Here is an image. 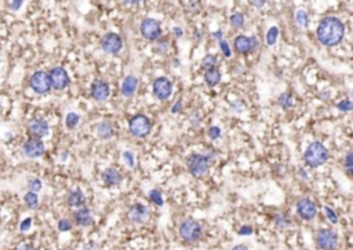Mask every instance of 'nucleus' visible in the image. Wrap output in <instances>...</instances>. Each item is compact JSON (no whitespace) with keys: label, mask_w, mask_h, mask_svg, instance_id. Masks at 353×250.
<instances>
[{"label":"nucleus","mask_w":353,"mask_h":250,"mask_svg":"<svg viewBox=\"0 0 353 250\" xmlns=\"http://www.w3.org/2000/svg\"><path fill=\"white\" fill-rule=\"evenodd\" d=\"M316 35L319 42L323 46H327V47L337 46L344 39L345 25L337 17H326L319 24Z\"/></svg>","instance_id":"obj_1"},{"label":"nucleus","mask_w":353,"mask_h":250,"mask_svg":"<svg viewBox=\"0 0 353 250\" xmlns=\"http://www.w3.org/2000/svg\"><path fill=\"white\" fill-rule=\"evenodd\" d=\"M328 149L324 147L322 142L313 141L308 145V148L303 152V161L309 167H320L324 163L328 161Z\"/></svg>","instance_id":"obj_2"},{"label":"nucleus","mask_w":353,"mask_h":250,"mask_svg":"<svg viewBox=\"0 0 353 250\" xmlns=\"http://www.w3.org/2000/svg\"><path fill=\"white\" fill-rule=\"evenodd\" d=\"M186 166L192 176L199 178L207 174V171L210 169V159L206 155L192 154L186 159Z\"/></svg>","instance_id":"obj_3"},{"label":"nucleus","mask_w":353,"mask_h":250,"mask_svg":"<svg viewBox=\"0 0 353 250\" xmlns=\"http://www.w3.org/2000/svg\"><path fill=\"white\" fill-rule=\"evenodd\" d=\"M128 130L131 133L134 137L137 139H144L147 137L148 134L152 130V123L148 116H145L144 113H138V115H134L130 122H128Z\"/></svg>","instance_id":"obj_4"},{"label":"nucleus","mask_w":353,"mask_h":250,"mask_svg":"<svg viewBox=\"0 0 353 250\" xmlns=\"http://www.w3.org/2000/svg\"><path fill=\"white\" fill-rule=\"evenodd\" d=\"M179 236L184 239L185 242H196L199 241L202 235H203V228L199 224L198 221L195 220H184L179 224L178 228Z\"/></svg>","instance_id":"obj_5"},{"label":"nucleus","mask_w":353,"mask_h":250,"mask_svg":"<svg viewBox=\"0 0 353 250\" xmlns=\"http://www.w3.org/2000/svg\"><path fill=\"white\" fill-rule=\"evenodd\" d=\"M29 86L36 94H42V96L49 94L50 90H51V83H50L49 72L36 71L35 74L30 76Z\"/></svg>","instance_id":"obj_6"},{"label":"nucleus","mask_w":353,"mask_h":250,"mask_svg":"<svg viewBox=\"0 0 353 250\" xmlns=\"http://www.w3.org/2000/svg\"><path fill=\"white\" fill-rule=\"evenodd\" d=\"M49 78H50V83H51V88L54 90H65L69 83H71V79H69V75L65 71V68L62 66H54L50 69L49 72Z\"/></svg>","instance_id":"obj_7"},{"label":"nucleus","mask_w":353,"mask_h":250,"mask_svg":"<svg viewBox=\"0 0 353 250\" xmlns=\"http://www.w3.org/2000/svg\"><path fill=\"white\" fill-rule=\"evenodd\" d=\"M141 35L145 37L147 40H159V37L162 35V28H160V24L153 20V18H145L144 21L141 22L140 25Z\"/></svg>","instance_id":"obj_8"},{"label":"nucleus","mask_w":353,"mask_h":250,"mask_svg":"<svg viewBox=\"0 0 353 250\" xmlns=\"http://www.w3.org/2000/svg\"><path fill=\"white\" fill-rule=\"evenodd\" d=\"M152 90H153V96L156 97L157 100L166 101V100H169L171 94H173V83H171L170 79H167V78L160 76V78L154 79Z\"/></svg>","instance_id":"obj_9"},{"label":"nucleus","mask_w":353,"mask_h":250,"mask_svg":"<svg viewBox=\"0 0 353 250\" xmlns=\"http://www.w3.org/2000/svg\"><path fill=\"white\" fill-rule=\"evenodd\" d=\"M316 242L322 250H332L338 245V235L332 229H320L317 232Z\"/></svg>","instance_id":"obj_10"},{"label":"nucleus","mask_w":353,"mask_h":250,"mask_svg":"<svg viewBox=\"0 0 353 250\" xmlns=\"http://www.w3.org/2000/svg\"><path fill=\"white\" fill-rule=\"evenodd\" d=\"M101 47L106 54H112V56H116L120 53V50L123 49V40L122 37L119 36L118 33H106L101 40Z\"/></svg>","instance_id":"obj_11"},{"label":"nucleus","mask_w":353,"mask_h":250,"mask_svg":"<svg viewBox=\"0 0 353 250\" xmlns=\"http://www.w3.org/2000/svg\"><path fill=\"white\" fill-rule=\"evenodd\" d=\"M22 151L30 159H37V158L43 156L44 152H46V147H44V142L40 139L30 137L24 142Z\"/></svg>","instance_id":"obj_12"},{"label":"nucleus","mask_w":353,"mask_h":250,"mask_svg":"<svg viewBox=\"0 0 353 250\" xmlns=\"http://www.w3.org/2000/svg\"><path fill=\"white\" fill-rule=\"evenodd\" d=\"M297 213L302 220L312 221L316 217L317 207L313 203V200H310L309 198H302L297 203Z\"/></svg>","instance_id":"obj_13"},{"label":"nucleus","mask_w":353,"mask_h":250,"mask_svg":"<svg viewBox=\"0 0 353 250\" xmlns=\"http://www.w3.org/2000/svg\"><path fill=\"white\" fill-rule=\"evenodd\" d=\"M28 132L32 137L42 140L50 132V126L47 123V120L42 118H35L28 123Z\"/></svg>","instance_id":"obj_14"},{"label":"nucleus","mask_w":353,"mask_h":250,"mask_svg":"<svg viewBox=\"0 0 353 250\" xmlns=\"http://www.w3.org/2000/svg\"><path fill=\"white\" fill-rule=\"evenodd\" d=\"M235 50L240 54H249L252 50L258 49V40L255 37H249L244 35H239L235 39Z\"/></svg>","instance_id":"obj_15"},{"label":"nucleus","mask_w":353,"mask_h":250,"mask_svg":"<svg viewBox=\"0 0 353 250\" xmlns=\"http://www.w3.org/2000/svg\"><path fill=\"white\" fill-rule=\"evenodd\" d=\"M90 94L98 103L106 101L108 97H109V86H108V83L103 81L93 82L91 88H90Z\"/></svg>","instance_id":"obj_16"},{"label":"nucleus","mask_w":353,"mask_h":250,"mask_svg":"<svg viewBox=\"0 0 353 250\" xmlns=\"http://www.w3.org/2000/svg\"><path fill=\"white\" fill-rule=\"evenodd\" d=\"M128 219L135 224H142L149 219V209L141 203H135L128 210Z\"/></svg>","instance_id":"obj_17"},{"label":"nucleus","mask_w":353,"mask_h":250,"mask_svg":"<svg viewBox=\"0 0 353 250\" xmlns=\"http://www.w3.org/2000/svg\"><path fill=\"white\" fill-rule=\"evenodd\" d=\"M101 177H102L103 184L108 185V187H113V185L120 184L122 180H123L122 173H120L118 169H115V167H109V169L103 170L102 176Z\"/></svg>","instance_id":"obj_18"},{"label":"nucleus","mask_w":353,"mask_h":250,"mask_svg":"<svg viewBox=\"0 0 353 250\" xmlns=\"http://www.w3.org/2000/svg\"><path fill=\"white\" fill-rule=\"evenodd\" d=\"M137 87H138V79L132 75L126 76L125 81L122 83V96L126 97V98H130L135 94Z\"/></svg>","instance_id":"obj_19"},{"label":"nucleus","mask_w":353,"mask_h":250,"mask_svg":"<svg viewBox=\"0 0 353 250\" xmlns=\"http://www.w3.org/2000/svg\"><path fill=\"white\" fill-rule=\"evenodd\" d=\"M75 222L80 227H88L93 222V216H91V210L87 207H81L79 210H76L74 213Z\"/></svg>","instance_id":"obj_20"},{"label":"nucleus","mask_w":353,"mask_h":250,"mask_svg":"<svg viewBox=\"0 0 353 250\" xmlns=\"http://www.w3.org/2000/svg\"><path fill=\"white\" fill-rule=\"evenodd\" d=\"M66 202L71 207H80L84 205L86 198H84V194L80 190H74V191L69 192Z\"/></svg>","instance_id":"obj_21"},{"label":"nucleus","mask_w":353,"mask_h":250,"mask_svg":"<svg viewBox=\"0 0 353 250\" xmlns=\"http://www.w3.org/2000/svg\"><path fill=\"white\" fill-rule=\"evenodd\" d=\"M97 134L101 140H109L113 136V126L108 120H103L97 127Z\"/></svg>","instance_id":"obj_22"},{"label":"nucleus","mask_w":353,"mask_h":250,"mask_svg":"<svg viewBox=\"0 0 353 250\" xmlns=\"http://www.w3.org/2000/svg\"><path fill=\"white\" fill-rule=\"evenodd\" d=\"M204 82H206L207 87H215L221 82V72L217 68L207 69L204 74Z\"/></svg>","instance_id":"obj_23"},{"label":"nucleus","mask_w":353,"mask_h":250,"mask_svg":"<svg viewBox=\"0 0 353 250\" xmlns=\"http://www.w3.org/2000/svg\"><path fill=\"white\" fill-rule=\"evenodd\" d=\"M24 202H25L26 207L30 209V210H36L37 207H39V196H37L36 192H26L24 195Z\"/></svg>","instance_id":"obj_24"},{"label":"nucleus","mask_w":353,"mask_h":250,"mask_svg":"<svg viewBox=\"0 0 353 250\" xmlns=\"http://www.w3.org/2000/svg\"><path fill=\"white\" fill-rule=\"evenodd\" d=\"M277 104L283 110H290L294 107V98H293V94L291 93H283L280 94L279 98H277Z\"/></svg>","instance_id":"obj_25"},{"label":"nucleus","mask_w":353,"mask_h":250,"mask_svg":"<svg viewBox=\"0 0 353 250\" xmlns=\"http://www.w3.org/2000/svg\"><path fill=\"white\" fill-rule=\"evenodd\" d=\"M275 224L279 228H288L291 225V219L284 213H279L275 216Z\"/></svg>","instance_id":"obj_26"},{"label":"nucleus","mask_w":353,"mask_h":250,"mask_svg":"<svg viewBox=\"0 0 353 250\" xmlns=\"http://www.w3.org/2000/svg\"><path fill=\"white\" fill-rule=\"evenodd\" d=\"M79 122H80V116H79L76 112H69V113H66L65 125L68 129H75L76 126L79 125Z\"/></svg>","instance_id":"obj_27"},{"label":"nucleus","mask_w":353,"mask_h":250,"mask_svg":"<svg viewBox=\"0 0 353 250\" xmlns=\"http://www.w3.org/2000/svg\"><path fill=\"white\" fill-rule=\"evenodd\" d=\"M244 22H246V18H244V14H242V13H236V14L230 17V25H232L233 28H236V29L243 28Z\"/></svg>","instance_id":"obj_28"},{"label":"nucleus","mask_w":353,"mask_h":250,"mask_svg":"<svg viewBox=\"0 0 353 250\" xmlns=\"http://www.w3.org/2000/svg\"><path fill=\"white\" fill-rule=\"evenodd\" d=\"M295 20L298 22V25L302 27V28H306V27H308L309 17H308V13H306L305 10H298L297 14H295Z\"/></svg>","instance_id":"obj_29"},{"label":"nucleus","mask_w":353,"mask_h":250,"mask_svg":"<svg viewBox=\"0 0 353 250\" xmlns=\"http://www.w3.org/2000/svg\"><path fill=\"white\" fill-rule=\"evenodd\" d=\"M277 36H279V28L277 27H272L271 29L266 32V43L269 44V46H273L277 42Z\"/></svg>","instance_id":"obj_30"},{"label":"nucleus","mask_w":353,"mask_h":250,"mask_svg":"<svg viewBox=\"0 0 353 250\" xmlns=\"http://www.w3.org/2000/svg\"><path fill=\"white\" fill-rule=\"evenodd\" d=\"M26 185H28V190H29L30 192H36V194L40 191L42 187H43L42 181H40L39 178H29L28 183H26Z\"/></svg>","instance_id":"obj_31"},{"label":"nucleus","mask_w":353,"mask_h":250,"mask_svg":"<svg viewBox=\"0 0 353 250\" xmlns=\"http://www.w3.org/2000/svg\"><path fill=\"white\" fill-rule=\"evenodd\" d=\"M149 199L156 203L157 206H162L163 205V196H162V192L159 191V190H151L149 191Z\"/></svg>","instance_id":"obj_32"},{"label":"nucleus","mask_w":353,"mask_h":250,"mask_svg":"<svg viewBox=\"0 0 353 250\" xmlns=\"http://www.w3.org/2000/svg\"><path fill=\"white\" fill-rule=\"evenodd\" d=\"M344 167H345L346 173L351 176V174H352V170H353V152L352 151H349V152L346 154L345 159H344Z\"/></svg>","instance_id":"obj_33"},{"label":"nucleus","mask_w":353,"mask_h":250,"mask_svg":"<svg viewBox=\"0 0 353 250\" xmlns=\"http://www.w3.org/2000/svg\"><path fill=\"white\" fill-rule=\"evenodd\" d=\"M215 65H217V58L214 57V56H207V57H204L203 58V61H202V66L204 68V69H213V68H215Z\"/></svg>","instance_id":"obj_34"},{"label":"nucleus","mask_w":353,"mask_h":250,"mask_svg":"<svg viewBox=\"0 0 353 250\" xmlns=\"http://www.w3.org/2000/svg\"><path fill=\"white\" fill-rule=\"evenodd\" d=\"M337 107H338V110L342 111V112H351V111L353 110V103L351 100H342Z\"/></svg>","instance_id":"obj_35"},{"label":"nucleus","mask_w":353,"mask_h":250,"mask_svg":"<svg viewBox=\"0 0 353 250\" xmlns=\"http://www.w3.org/2000/svg\"><path fill=\"white\" fill-rule=\"evenodd\" d=\"M58 229L61 232H66V231H71L72 229V224H71V221L68 220V219H61L58 221Z\"/></svg>","instance_id":"obj_36"},{"label":"nucleus","mask_w":353,"mask_h":250,"mask_svg":"<svg viewBox=\"0 0 353 250\" xmlns=\"http://www.w3.org/2000/svg\"><path fill=\"white\" fill-rule=\"evenodd\" d=\"M123 159H125L126 165H127L128 167H134L135 161H134V154H132V152H130V151H125V152H123Z\"/></svg>","instance_id":"obj_37"},{"label":"nucleus","mask_w":353,"mask_h":250,"mask_svg":"<svg viewBox=\"0 0 353 250\" xmlns=\"http://www.w3.org/2000/svg\"><path fill=\"white\" fill-rule=\"evenodd\" d=\"M208 137L211 139V140H217V139H220L221 137V129L218 126H213V127H210L208 129Z\"/></svg>","instance_id":"obj_38"},{"label":"nucleus","mask_w":353,"mask_h":250,"mask_svg":"<svg viewBox=\"0 0 353 250\" xmlns=\"http://www.w3.org/2000/svg\"><path fill=\"white\" fill-rule=\"evenodd\" d=\"M220 49H221V52L224 53V56H225V57H230L232 52H230V47H229L228 42H225V40H220Z\"/></svg>","instance_id":"obj_39"},{"label":"nucleus","mask_w":353,"mask_h":250,"mask_svg":"<svg viewBox=\"0 0 353 250\" xmlns=\"http://www.w3.org/2000/svg\"><path fill=\"white\" fill-rule=\"evenodd\" d=\"M326 213H327V219L332 222V224H337L338 222V216L335 214V212L330 209V207H326Z\"/></svg>","instance_id":"obj_40"},{"label":"nucleus","mask_w":353,"mask_h":250,"mask_svg":"<svg viewBox=\"0 0 353 250\" xmlns=\"http://www.w3.org/2000/svg\"><path fill=\"white\" fill-rule=\"evenodd\" d=\"M237 232H239V235H243V236H244V235H251V234L254 232V229H252V227H251V225H243L242 228L239 229Z\"/></svg>","instance_id":"obj_41"},{"label":"nucleus","mask_w":353,"mask_h":250,"mask_svg":"<svg viewBox=\"0 0 353 250\" xmlns=\"http://www.w3.org/2000/svg\"><path fill=\"white\" fill-rule=\"evenodd\" d=\"M30 225H32V219L28 217V219H25V220L22 221L21 225H20V229H21L22 232H26V231L30 228Z\"/></svg>","instance_id":"obj_42"},{"label":"nucleus","mask_w":353,"mask_h":250,"mask_svg":"<svg viewBox=\"0 0 353 250\" xmlns=\"http://www.w3.org/2000/svg\"><path fill=\"white\" fill-rule=\"evenodd\" d=\"M22 4H24V0H13V1H11V4H10V8H11V10H14V11H17V10H20V8H21Z\"/></svg>","instance_id":"obj_43"},{"label":"nucleus","mask_w":353,"mask_h":250,"mask_svg":"<svg viewBox=\"0 0 353 250\" xmlns=\"http://www.w3.org/2000/svg\"><path fill=\"white\" fill-rule=\"evenodd\" d=\"M83 250H98V245H97L96 242H88L84 245V248H83Z\"/></svg>","instance_id":"obj_44"},{"label":"nucleus","mask_w":353,"mask_h":250,"mask_svg":"<svg viewBox=\"0 0 353 250\" xmlns=\"http://www.w3.org/2000/svg\"><path fill=\"white\" fill-rule=\"evenodd\" d=\"M250 1L252 6H255L257 8H261L265 4V1H266V0H250Z\"/></svg>","instance_id":"obj_45"},{"label":"nucleus","mask_w":353,"mask_h":250,"mask_svg":"<svg viewBox=\"0 0 353 250\" xmlns=\"http://www.w3.org/2000/svg\"><path fill=\"white\" fill-rule=\"evenodd\" d=\"M18 250H36V249H35L33 245H30V243H24V245H21V246L18 248Z\"/></svg>","instance_id":"obj_46"},{"label":"nucleus","mask_w":353,"mask_h":250,"mask_svg":"<svg viewBox=\"0 0 353 250\" xmlns=\"http://www.w3.org/2000/svg\"><path fill=\"white\" fill-rule=\"evenodd\" d=\"M173 33H174V36L181 37V36H182V33H184V32H182V29H181L179 27H174V28H173Z\"/></svg>","instance_id":"obj_47"},{"label":"nucleus","mask_w":353,"mask_h":250,"mask_svg":"<svg viewBox=\"0 0 353 250\" xmlns=\"http://www.w3.org/2000/svg\"><path fill=\"white\" fill-rule=\"evenodd\" d=\"M181 108H182V104H181V101H178V103H176V105L171 108V112H173V113H176V112L181 111Z\"/></svg>","instance_id":"obj_48"},{"label":"nucleus","mask_w":353,"mask_h":250,"mask_svg":"<svg viewBox=\"0 0 353 250\" xmlns=\"http://www.w3.org/2000/svg\"><path fill=\"white\" fill-rule=\"evenodd\" d=\"M140 1H142V0H125V3L128 4V6H135V4H138Z\"/></svg>","instance_id":"obj_49"},{"label":"nucleus","mask_w":353,"mask_h":250,"mask_svg":"<svg viewBox=\"0 0 353 250\" xmlns=\"http://www.w3.org/2000/svg\"><path fill=\"white\" fill-rule=\"evenodd\" d=\"M230 250H250L246 245H237V246H235V248H232Z\"/></svg>","instance_id":"obj_50"},{"label":"nucleus","mask_w":353,"mask_h":250,"mask_svg":"<svg viewBox=\"0 0 353 250\" xmlns=\"http://www.w3.org/2000/svg\"><path fill=\"white\" fill-rule=\"evenodd\" d=\"M213 35H214V36H215V39H218V40H221V37H222V32H221V30H217V32H214Z\"/></svg>","instance_id":"obj_51"}]
</instances>
